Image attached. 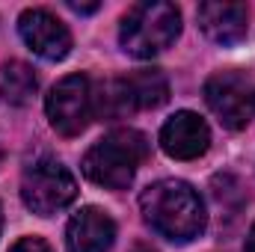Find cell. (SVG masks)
Masks as SVG:
<instances>
[{
	"label": "cell",
	"mask_w": 255,
	"mask_h": 252,
	"mask_svg": "<svg viewBox=\"0 0 255 252\" xmlns=\"http://www.w3.org/2000/svg\"><path fill=\"white\" fill-rule=\"evenodd\" d=\"M0 163H3V148H0Z\"/></svg>",
	"instance_id": "ac0fdd59"
},
{
	"label": "cell",
	"mask_w": 255,
	"mask_h": 252,
	"mask_svg": "<svg viewBox=\"0 0 255 252\" xmlns=\"http://www.w3.org/2000/svg\"><path fill=\"white\" fill-rule=\"evenodd\" d=\"M142 220L172 244H190L208 226V211L199 190L181 178L154 181L139 193Z\"/></svg>",
	"instance_id": "6da1fadb"
},
{
	"label": "cell",
	"mask_w": 255,
	"mask_h": 252,
	"mask_svg": "<svg viewBox=\"0 0 255 252\" xmlns=\"http://www.w3.org/2000/svg\"><path fill=\"white\" fill-rule=\"evenodd\" d=\"M39 89V80L33 74V68L21 60H9L0 65V98L12 107H24L33 101Z\"/></svg>",
	"instance_id": "7c38bea8"
},
{
	"label": "cell",
	"mask_w": 255,
	"mask_h": 252,
	"mask_svg": "<svg viewBox=\"0 0 255 252\" xmlns=\"http://www.w3.org/2000/svg\"><path fill=\"white\" fill-rule=\"evenodd\" d=\"M160 148L172 160H196L211 148V127L199 113L178 110L160 127Z\"/></svg>",
	"instance_id": "ba28073f"
},
{
	"label": "cell",
	"mask_w": 255,
	"mask_h": 252,
	"mask_svg": "<svg viewBox=\"0 0 255 252\" xmlns=\"http://www.w3.org/2000/svg\"><path fill=\"white\" fill-rule=\"evenodd\" d=\"M148 160V139L136 127H116L104 139H98L83 154V175L107 190L130 187L136 169Z\"/></svg>",
	"instance_id": "7a4b0ae2"
},
{
	"label": "cell",
	"mask_w": 255,
	"mask_h": 252,
	"mask_svg": "<svg viewBox=\"0 0 255 252\" xmlns=\"http://www.w3.org/2000/svg\"><path fill=\"white\" fill-rule=\"evenodd\" d=\"M18 33H21L24 45L48 63H60L71 54L68 27L48 9H24L18 18Z\"/></svg>",
	"instance_id": "52a82bcc"
},
{
	"label": "cell",
	"mask_w": 255,
	"mask_h": 252,
	"mask_svg": "<svg viewBox=\"0 0 255 252\" xmlns=\"http://www.w3.org/2000/svg\"><path fill=\"white\" fill-rule=\"evenodd\" d=\"M122 86V95L128 101L130 116L139 110H157L169 101V80L160 68H136L125 77H116Z\"/></svg>",
	"instance_id": "8fae6325"
},
{
	"label": "cell",
	"mask_w": 255,
	"mask_h": 252,
	"mask_svg": "<svg viewBox=\"0 0 255 252\" xmlns=\"http://www.w3.org/2000/svg\"><path fill=\"white\" fill-rule=\"evenodd\" d=\"M253 83L241 71H217L205 80V101L229 130L247 127L253 116Z\"/></svg>",
	"instance_id": "8992f818"
},
{
	"label": "cell",
	"mask_w": 255,
	"mask_h": 252,
	"mask_svg": "<svg viewBox=\"0 0 255 252\" xmlns=\"http://www.w3.org/2000/svg\"><path fill=\"white\" fill-rule=\"evenodd\" d=\"M253 113H255V92H253Z\"/></svg>",
	"instance_id": "e0dca14e"
},
{
	"label": "cell",
	"mask_w": 255,
	"mask_h": 252,
	"mask_svg": "<svg viewBox=\"0 0 255 252\" xmlns=\"http://www.w3.org/2000/svg\"><path fill=\"white\" fill-rule=\"evenodd\" d=\"M247 252H255V226L250 229V235H247Z\"/></svg>",
	"instance_id": "5bb4252c"
},
{
	"label": "cell",
	"mask_w": 255,
	"mask_h": 252,
	"mask_svg": "<svg viewBox=\"0 0 255 252\" xmlns=\"http://www.w3.org/2000/svg\"><path fill=\"white\" fill-rule=\"evenodd\" d=\"M0 229H3V208H0Z\"/></svg>",
	"instance_id": "2e32d148"
},
{
	"label": "cell",
	"mask_w": 255,
	"mask_h": 252,
	"mask_svg": "<svg viewBox=\"0 0 255 252\" xmlns=\"http://www.w3.org/2000/svg\"><path fill=\"white\" fill-rule=\"evenodd\" d=\"M130 252H151V250H148V247H142V244H136V247H133Z\"/></svg>",
	"instance_id": "9a60e30c"
},
{
	"label": "cell",
	"mask_w": 255,
	"mask_h": 252,
	"mask_svg": "<svg viewBox=\"0 0 255 252\" xmlns=\"http://www.w3.org/2000/svg\"><path fill=\"white\" fill-rule=\"evenodd\" d=\"M196 18H199V30L211 42H217L223 48L244 42L247 33H250V9H247V3L208 0V3H199Z\"/></svg>",
	"instance_id": "9c48e42d"
},
{
	"label": "cell",
	"mask_w": 255,
	"mask_h": 252,
	"mask_svg": "<svg viewBox=\"0 0 255 252\" xmlns=\"http://www.w3.org/2000/svg\"><path fill=\"white\" fill-rule=\"evenodd\" d=\"M116 241V223L95 205L80 208L65 226L68 252H110Z\"/></svg>",
	"instance_id": "30bf717a"
},
{
	"label": "cell",
	"mask_w": 255,
	"mask_h": 252,
	"mask_svg": "<svg viewBox=\"0 0 255 252\" xmlns=\"http://www.w3.org/2000/svg\"><path fill=\"white\" fill-rule=\"evenodd\" d=\"M9 252H54V250H51L42 238H21Z\"/></svg>",
	"instance_id": "4fadbf2b"
},
{
	"label": "cell",
	"mask_w": 255,
	"mask_h": 252,
	"mask_svg": "<svg viewBox=\"0 0 255 252\" xmlns=\"http://www.w3.org/2000/svg\"><path fill=\"white\" fill-rule=\"evenodd\" d=\"M181 36V12L166 0H142L133 3L122 18L119 45L133 60H151L175 45Z\"/></svg>",
	"instance_id": "3957f363"
},
{
	"label": "cell",
	"mask_w": 255,
	"mask_h": 252,
	"mask_svg": "<svg viewBox=\"0 0 255 252\" xmlns=\"http://www.w3.org/2000/svg\"><path fill=\"white\" fill-rule=\"evenodd\" d=\"M74 196H77V181L68 172V166H63L60 160L42 157V160H36L24 169L21 199L33 214L54 217L74 202Z\"/></svg>",
	"instance_id": "277c9868"
},
{
	"label": "cell",
	"mask_w": 255,
	"mask_h": 252,
	"mask_svg": "<svg viewBox=\"0 0 255 252\" xmlns=\"http://www.w3.org/2000/svg\"><path fill=\"white\" fill-rule=\"evenodd\" d=\"M45 113H48L51 127L60 136H77V133H83L86 125L92 122V116H95L89 77L86 74H68V77H63L51 89V95L45 101Z\"/></svg>",
	"instance_id": "5b68a950"
}]
</instances>
